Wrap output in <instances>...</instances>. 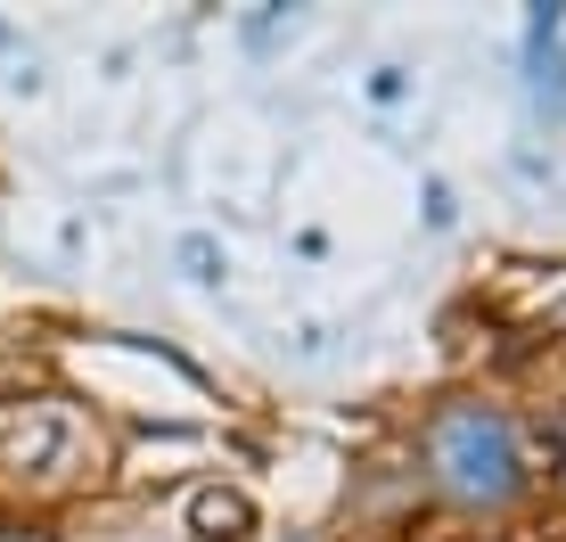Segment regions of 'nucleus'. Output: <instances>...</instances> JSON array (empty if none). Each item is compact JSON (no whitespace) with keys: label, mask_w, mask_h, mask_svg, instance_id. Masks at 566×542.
Here are the masks:
<instances>
[{"label":"nucleus","mask_w":566,"mask_h":542,"mask_svg":"<svg viewBox=\"0 0 566 542\" xmlns=\"http://www.w3.org/2000/svg\"><path fill=\"white\" fill-rule=\"evenodd\" d=\"M542 542H566V527H558V534H542Z\"/></svg>","instance_id":"20e7f679"},{"label":"nucleus","mask_w":566,"mask_h":542,"mask_svg":"<svg viewBox=\"0 0 566 542\" xmlns=\"http://www.w3.org/2000/svg\"><path fill=\"white\" fill-rule=\"evenodd\" d=\"M436 469L452 477V493H468V501H510V493H517V436H510V419L484 411V403L443 411V428H436Z\"/></svg>","instance_id":"f257e3e1"},{"label":"nucleus","mask_w":566,"mask_h":542,"mask_svg":"<svg viewBox=\"0 0 566 542\" xmlns=\"http://www.w3.org/2000/svg\"><path fill=\"white\" fill-rule=\"evenodd\" d=\"M0 542H50V534H0Z\"/></svg>","instance_id":"7ed1b4c3"},{"label":"nucleus","mask_w":566,"mask_h":542,"mask_svg":"<svg viewBox=\"0 0 566 542\" xmlns=\"http://www.w3.org/2000/svg\"><path fill=\"white\" fill-rule=\"evenodd\" d=\"M189 527H198L206 542H239V534H255V501L230 493V486H206L198 501H189Z\"/></svg>","instance_id":"f03ea898"}]
</instances>
